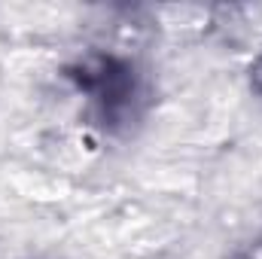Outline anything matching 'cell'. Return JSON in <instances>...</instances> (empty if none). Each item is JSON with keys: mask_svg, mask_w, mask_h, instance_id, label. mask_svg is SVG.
I'll return each instance as SVG.
<instances>
[{"mask_svg": "<svg viewBox=\"0 0 262 259\" xmlns=\"http://www.w3.org/2000/svg\"><path fill=\"white\" fill-rule=\"evenodd\" d=\"M253 82H256V89L262 92V64L256 67V70H253Z\"/></svg>", "mask_w": 262, "mask_h": 259, "instance_id": "obj_1", "label": "cell"}]
</instances>
